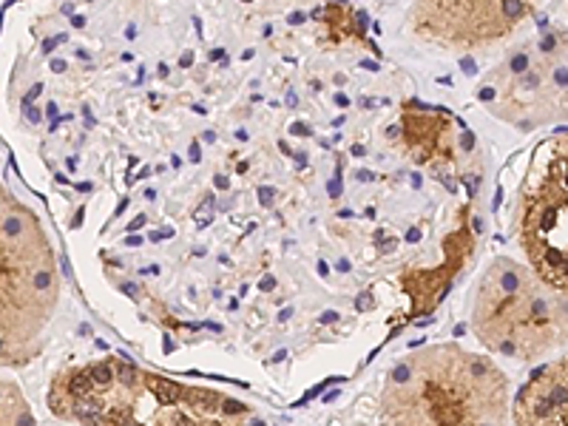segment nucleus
Instances as JSON below:
<instances>
[{
    "label": "nucleus",
    "mask_w": 568,
    "mask_h": 426,
    "mask_svg": "<svg viewBox=\"0 0 568 426\" xmlns=\"http://www.w3.org/2000/svg\"><path fill=\"white\" fill-rule=\"evenodd\" d=\"M382 426H515L511 384L486 353L429 344L389 367L378 398Z\"/></svg>",
    "instance_id": "nucleus-2"
},
{
    "label": "nucleus",
    "mask_w": 568,
    "mask_h": 426,
    "mask_svg": "<svg viewBox=\"0 0 568 426\" xmlns=\"http://www.w3.org/2000/svg\"><path fill=\"white\" fill-rule=\"evenodd\" d=\"M511 424L568 426V353L529 375V382L511 398Z\"/></svg>",
    "instance_id": "nucleus-8"
},
{
    "label": "nucleus",
    "mask_w": 568,
    "mask_h": 426,
    "mask_svg": "<svg viewBox=\"0 0 568 426\" xmlns=\"http://www.w3.org/2000/svg\"><path fill=\"white\" fill-rule=\"evenodd\" d=\"M471 333L489 353L540 362L568 347V293L542 282L520 258H495L478 278Z\"/></svg>",
    "instance_id": "nucleus-4"
},
{
    "label": "nucleus",
    "mask_w": 568,
    "mask_h": 426,
    "mask_svg": "<svg viewBox=\"0 0 568 426\" xmlns=\"http://www.w3.org/2000/svg\"><path fill=\"white\" fill-rule=\"evenodd\" d=\"M0 426H38L29 398L7 375H0Z\"/></svg>",
    "instance_id": "nucleus-9"
},
{
    "label": "nucleus",
    "mask_w": 568,
    "mask_h": 426,
    "mask_svg": "<svg viewBox=\"0 0 568 426\" xmlns=\"http://www.w3.org/2000/svg\"><path fill=\"white\" fill-rule=\"evenodd\" d=\"M58 253L38 213L0 180V369L43 353L58 316Z\"/></svg>",
    "instance_id": "nucleus-3"
},
{
    "label": "nucleus",
    "mask_w": 568,
    "mask_h": 426,
    "mask_svg": "<svg viewBox=\"0 0 568 426\" xmlns=\"http://www.w3.org/2000/svg\"><path fill=\"white\" fill-rule=\"evenodd\" d=\"M537 0H413L409 32L449 52L504 43L535 14Z\"/></svg>",
    "instance_id": "nucleus-7"
},
{
    "label": "nucleus",
    "mask_w": 568,
    "mask_h": 426,
    "mask_svg": "<svg viewBox=\"0 0 568 426\" xmlns=\"http://www.w3.org/2000/svg\"><path fill=\"white\" fill-rule=\"evenodd\" d=\"M478 100L489 114L520 131L568 120V43L540 32L486 74Z\"/></svg>",
    "instance_id": "nucleus-5"
},
{
    "label": "nucleus",
    "mask_w": 568,
    "mask_h": 426,
    "mask_svg": "<svg viewBox=\"0 0 568 426\" xmlns=\"http://www.w3.org/2000/svg\"><path fill=\"white\" fill-rule=\"evenodd\" d=\"M515 236L526 265L568 293V134L537 145L517 191Z\"/></svg>",
    "instance_id": "nucleus-6"
},
{
    "label": "nucleus",
    "mask_w": 568,
    "mask_h": 426,
    "mask_svg": "<svg viewBox=\"0 0 568 426\" xmlns=\"http://www.w3.org/2000/svg\"><path fill=\"white\" fill-rule=\"evenodd\" d=\"M45 404L78 426H271L247 400L103 355L60 369Z\"/></svg>",
    "instance_id": "nucleus-1"
}]
</instances>
